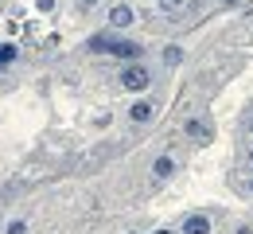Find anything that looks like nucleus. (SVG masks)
<instances>
[{"label":"nucleus","instance_id":"nucleus-1","mask_svg":"<svg viewBox=\"0 0 253 234\" xmlns=\"http://www.w3.org/2000/svg\"><path fill=\"white\" fill-rule=\"evenodd\" d=\"M94 51H105V55H121V59H136L140 55V43H128V39H109V35H94L90 43Z\"/></svg>","mask_w":253,"mask_h":234},{"label":"nucleus","instance_id":"nucleus-2","mask_svg":"<svg viewBox=\"0 0 253 234\" xmlns=\"http://www.w3.org/2000/svg\"><path fill=\"white\" fill-rule=\"evenodd\" d=\"M152 78H148V70L144 67H125V74H121V86L125 90H144Z\"/></svg>","mask_w":253,"mask_h":234},{"label":"nucleus","instance_id":"nucleus-3","mask_svg":"<svg viewBox=\"0 0 253 234\" xmlns=\"http://www.w3.org/2000/svg\"><path fill=\"white\" fill-rule=\"evenodd\" d=\"M132 20H136V16H132L128 4H113V8H109V24H113V28H128Z\"/></svg>","mask_w":253,"mask_h":234},{"label":"nucleus","instance_id":"nucleus-4","mask_svg":"<svg viewBox=\"0 0 253 234\" xmlns=\"http://www.w3.org/2000/svg\"><path fill=\"white\" fill-rule=\"evenodd\" d=\"M183 234H211V219L207 215H187L183 219Z\"/></svg>","mask_w":253,"mask_h":234},{"label":"nucleus","instance_id":"nucleus-5","mask_svg":"<svg viewBox=\"0 0 253 234\" xmlns=\"http://www.w3.org/2000/svg\"><path fill=\"white\" fill-rule=\"evenodd\" d=\"M152 113H156V105H152V101H136V105L128 109V117H132L136 125H144V121H152Z\"/></svg>","mask_w":253,"mask_h":234},{"label":"nucleus","instance_id":"nucleus-6","mask_svg":"<svg viewBox=\"0 0 253 234\" xmlns=\"http://www.w3.org/2000/svg\"><path fill=\"white\" fill-rule=\"evenodd\" d=\"M183 133H187V137H195L199 144H207V140H211L207 125H203V121H195V117H191V121H183Z\"/></svg>","mask_w":253,"mask_h":234},{"label":"nucleus","instance_id":"nucleus-7","mask_svg":"<svg viewBox=\"0 0 253 234\" xmlns=\"http://www.w3.org/2000/svg\"><path fill=\"white\" fill-rule=\"evenodd\" d=\"M152 172H156V180H168V176L175 172V160H171V156H160L156 164H152Z\"/></svg>","mask_w":253,"mask_h":234},{"label":"nucleus","instance_id":"nucleus-8","mask_svg":"<svg viewBox=\"0 0 253 234\" xmlns=\"http://www.w3.org/2000/svg\"><path fill=\"white\" fill-rule=\"evenodd\" d=\"M164 59H168V63H171V67H175V63H179V59H183V55H179V47H168V51H164Z\"/></svg>","mask_w":253,"mask_h":234},{"label":"nucleus","instance_id":"nucleus-9","mask_svg":"<svg viewBox=\"0 0 253 234\" xmlns=\"http://www.w3.org/2000/svg\"><path fill=\"white\" fill-rule=\"evenodd\" d=\"M160 8H164V12H179V8H183V0H160Z\"/></svg>","mask_w":253,"mask_h":234},{"label":"nucleus","instance_id":"nucleus-10","mask_svg":"<svg viewBox=\"0 0 253 234\" xmlns=\"http://www.w3.org/2000/svg\"><path fill=\"white\" fill-rule=\"evenodd\" d=\"M8 234H28V223H24V219H16V223L8 227Z\"/></svg>","mask_w":253,"mask_h":234},{"label":"nucleus","instance_id":"nucleus-11","mask_svg":"<svg viewBox=\"0 0 253 234\" xmlns=\"http://www.w3.org/2000/svg\"><path fill=\"white\" fill-rule=\"evenodd\" d=\"M16 59V47H0V63H12Z\"/></svg>","mask_w":253,"mask_h":234},{"label":"nucleus","instance_id":"nucleus-12","mask_svg":"<svg viewBox=\"0 0 253 234\" xmlns=\"http://www.w3.org/2000/svg\"><path fill=\"white\" fill-rule=\"evenodd\" d=\"M35 8H39V12H51V8H55V0H35Z\"/></svg>","mask_w":253,"mask_h":234},{"label":"nucleus","instance_id":"nucleus-13","mask_svg":"<svg viewBox=\"0 0 253 234\" xmlns=\"http://www.w3.org/2000/svg\"><path fill=\"white\" fill-rule=\"evenodd\" d=\"M78 4H82V8H90V4H94V0H78Z\"/></svg>","mask_w":253,"mask_h":234},{"label":"nucleus","instance_id":"nucleus-14","mask_svg":"<svg viewBox=\"0 0 253 234\" xmlns=\"http://www.w3.org/2000/svg\"><path fill=\"white\" fill-rule=\"evenodd\" d=\"M156 234H171V231H156Z\"/></svg>","mask_w":253,"mask_h":234},{"label":"nucleus","instance_id":"nucleus-15","mask_svg":"<svg viewBox=\"0 0 253 234\" xmlns=\"http://www.w3.org/2000/svg\"><path fill=\"white\" fill-rule=\"evenodd\" d=\"M226 4H234V0H226Z\"/></svg>","mask_w":253,"mask_h":234},{"label":"nucleus","instance_id":"nucleus-16","mask_svg":"<svg viewBox=\"0 0 253 234\" xmlns=\"http://www.w3.org/2000/svg\"><path fill=\"white\" fill-rule=\"evenodd\" d=\"M250 187H253V184H250Z\"/></svg>","mask_w":253,"mask_h":234}]
</instances>
